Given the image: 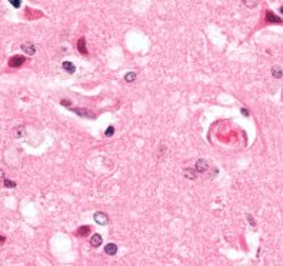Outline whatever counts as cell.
I'll return each instance as SVG.
<instances>
[{
  "label": "cell",
  "instance_id": "obj_23",
  "mask_svg": "<svg viewBox=\"0 0 283 266\" xmlns=\"http://www.w3.org/2000/svg\"><path fill=\"white\" fill-rule=\"evenodd\" d=\"M3 180H4V172L0 169V183H2Z\"/></svg>",
  "mask_w": 283,
  "mask_h": 266
},
{
  "label": "cell",
  "instance_id": "obj_6",
  "mask_svg": "<svg viewBox=\"0 0 283 266\" xmlns=\"http://www.w3.org/2000/svg\"><path fill=\"white\" fill-rule=\"evenodd\" d=\"M90 231H92V227L89 226V225H85V226L79 227L77 231L74 232V235H76V236H79V238H86V236L90 233Z\"/></svg>",
  "mask_w": 283,
  "mask_h": 266
},
{
  "label": "cell",
  "instance_id": "obj_19",
  "mask_svg": "<svg viewBox=\"0 0 283 266\" xmlns=\"http://www.w3.org/2000/svg\"><path fill=\"white\" fill-rule=\"evenodd\" d=\"M246 6H249V7H255V6H257V2H243Z\"/></svg>",
  "mask_w": 283,
  "mask_h": 266
},
{
  "label": "cell",
  "instance_id": "obj_15",
  "mask_svg": "<svg viewBox=\"0 0 283 266\" xmlns=\"http://www.w3.org/2000/svg\"><path fill=\"white\" fill-rule=\"evenodd\" d=\"M135 79H136V73H135V72H129V73H126V75H124V80H126L128 83H132L133 80H135Z\"/></svg>",
  "mask_w": 283,
  "mask_h": 266
},
{
  "label": "cell",
  "instance_id": "obj_10",
  "mask_svg": "<svg viewBox=\"0 0 283 266\" xmlns=\"http://www.w3.org/2000/svg\"><path fill=\"white\" fill-rule=\"evenodd\" d=\"M62 68H63V70L64 72H67V73H74V72H76V66H74L73 63H72V62H63V63H62Z\"/></svg>",
  "mask_w": 283,
  "mask_h": 266
},
{
  "label": "cell",
  "instance_id": "obj_1",
  "mask_svg": "<svg viewBox=\"0 0 283 266\" xmlns=\"http://www.w3.org/2000/svg\"><path fill=\"white\" fill-rule=\"evenodd\" d=\"M70 110L73 113L79 114L80 117H89V119H96L95 113H93L92 110H87V109H79V107H70Z\"/></svg>",
  "mask_w": 283,
  "mask_h": 266
},
{
  "label": "cell",
  "instance_id": "obj_3",
  "mask_svg": "<svg viewBox=\"0 0 283 266\" xmlns=\"http://www.w3.org/2000/svg\"><path fill=\"white\" fill-rule=\"evenodd\" d=\"M210 167V163L207 162L206 159H199L197 162H196V166H195V170L197 172V173H205V172L209 170Z\"/></svg>",
  "mask_w": 283,
  "mask_h": 266
},
{
  "label": "cell",
  "instance_id": "obj_18",
  "mask_svg": "<svg viewBox=\"0 0 283 266\" xmlns=\"http://www.w3.org/2000/svg\"><path fill=\"white\" fill-rule=\"evenodd\" d=\"M10 3H12V6H13V7H20L21 2H20V0H12Z\"/></svg>",
  "mask_w": 283,
  "mask_h": 266
},
{
  "label": "cell",
  "instance_id": "obj_7",
  "mask_svg": "<svg viewBox=\"0 0 283 266\" xmlns=\"http://www.w3.org/2000/svg\"><path fill=\"white\" fill-rule=\"evenodd\" d=\"M102 243H103V238L99 233H95L92 238H90V245H92V248H99Z\"/></svg>",
  "mask_w": 283,
  "mask_h": 266
},
{
  "label": "cell",
  "instance_id": "obj_16",
  "mask_svg": "<svg viewBox=\"0 0 283 266\" xmlns=\"http://www.w3.org/2000/svg\"><path fill=\"white\" fill-rule=\"evenodd\" d=\"M3 183H4V186H6V188H16V182L10 180V179H4Z\"/></svg>",
  "mask_w": 283,
  "mask_h": 266
},
{
  "label": "cell",
  "instance_id": "obj_13",
  "mask_svg": "<svg viewBox=\"0 0 283 266\" xmlns=\"http://www.w3.org/2000/svg\"><path fill=\"white\" fill-rule=\"evenodd\" d=\"M272 76L276 79H280L282 77V66H273L272 68Z\"/></svg>",
  "mask_w": 283,
  "mask_h": 266
},
{
  "label": "cell",
  "instance_id": "obj_11",
  "mask_svg": "<svg viewBox=\"0 0 283 266\" xmlns=\"http://www.w3.org/2000/svg\"><path fill=\"white\" fill-rule=\"evenodd\" d=\"M266 20L269 21V23H280V21H282V19L277 17V16L273 13V12H266Z\"/></svg>",
  "mask_w": 283,
  "mask_h": 266
},
{
  "label": "cell",
  "instance_id": "obj_21",
  "mask_svg": "<svg viewBox=\"0 0 283 266\" xmlns=\"http://www.w3.org/2000/svg\"><path fill=\"white\" fill-rule=\"evenodd\" d=\"M248 220H249V223H250L252 226H255V225H256V222H255V220H253V217H252L250 215H248Z\"/></svg>",
  "mask_w": 283,
  "mask_h": 266
},
{
  "label": "cell",
  "instance_id": "obj_24",
  "mask_svg": "<svg viewBox=\"0 0 283 266\" xmlns=\"http://www.w3.org/2000/svg\"><path fill=\"white\" fill-rule=\"evenodd\" d=\"M4 240H6V238L4 236H0V243H4Z\"/></svg>",
  "mask_w": 283,
  "mask_h": 266
},
{
  "label": "cell",
  "instance_id": "obj_8",
  "mask_svg": "<svg viewBox=\"0 0 283 266\" xmlns=\"http://www.w3.org/2000/svg\"><path fill=\"white\" fill-rule=\"evenodd\" d=\"M104 253L109 256H114L117 253V245L116 243H107L104 246Z\"/></svg>",
  "mask_w": 283,
  "mask_h": 266
},
{
  "label": "cell",
  "instance_id": "obj_2",
  "mask_svg": "<svg viewBox=\"0 0 283 266\" xmlns=\"http://www.w3.org/2000/svg\"><path fill=\"white\" fill-rule=\"evenodd\" d=\"M93 219H95L96 223L102 225V226H106L107 223H109V216H107L104 212H96L95 215H93Z\"/></svg>",
  "mask_w": 283,
  "mask_h": 266
},
{
  "label": "cell",
  "instance_id": "obj_12",
  "mask_svg": "<svg viewBox=\"0 0 283 266\" xmlns=\"http://www.w3.org/2000/svg\"><path fill=\"white\" fill-rule=\"evenodd\" d=\"M77 49H79V52H80V53H83V54L87 53V47H86V39H85V37H80V39H79Z\"/></svg>",
  "mask_w": 283,
  "mask_h": 266
},
{
  "label": "cell",
  "instance_id": "obj_20",
  "mask_svg": "<svg viewBox=\"0 0 283 266\" xmlns=\"http://www.w3.org/2000/svg\"><path fill=\"white\" fill-rule=\"evenodd\" d=\"M240 112H242V114H243V116H246V117H248L249 114H250V113H249V110H248V109H244V107H242Z\"/></svg>",
  "mask_w": 283,
  "mask_h": 266
},
{
  "label": "cell",
  "instance_id": "obj_22",
  "mask_svg": "<svg viewBox=\"0 0 283 266\" xmlns=\"http://www.w3.org/2000/svg\"><path fill=\"white\" fill-rule=\"evenodd\" d=\"M60 103H62V106H64V105H72V102L69 99H63Z\"/></svg>",
  "mask_w": 283,
  "mask_h": 266
},
{
  "label": "cell",
  "instance_id": "obj_5",
  "mask_svg": "<svg viewBox=\"0 0 283 266\" xmlns=\"http://www.w3.org/2000/svg\"><path fill=\"white\" fill-rule=\"evenodd\" d=\"M21 50H23L26 54H29V56H33V54L37 52V47H36L33 43L26 42V43H23V44H21Z\"/></svg>",
  "mask_w": 283,
  "mask_h": 266
},
{
  "label": "cell",
  "instance_id": "obj_14",
  "mask_svg": "<svg viewBox=\"0 0 283 266\" xmlns=\"http://www.w3.org/2000/svg\"><path fill=\"white\" fill-rule=\"evenodd\" d=\"M23 135H25V128H23V126H19V128H14V133H13V136H14V138H21Z\"/></svg>",
  "mask_w": 283,
  "mask_h": 266
},
{
  "label": "cell",
  "instance_id": "obj_17",
  "mask_svg": "<svg viewBox=\"0 0 283 266\" xmlns=\"http://www.w3.org/2000/svg\"><path fill=\"white\" fill-rule=\"evenodd\" d=\"M113 133H114V128H113V126H109V128H107V130L104 132V135H106V136H112Z\"/></svg>",
  "mask_w": 283,
  "mask_h": 266
},
{
  "label": "cell",
  "instance_id": "obj_4",
  "mask_svg": "<svg viewBox=\"0 0 283 266\" xmlns=\"http://www.w3.org/2000/svg\"><path fill=\"white\" fill-rule=\"evenodd\" d=\"M25 60H26V57L25 56H13L10 59V60H9V66H10V68H19V66H21V64L25 63Z\"/></svg>",
  "mask_w": 283,
  "mask_h": 266
},
{
  "label": "cell",
  "instance_id": "obj_9",
  "mask_svg": "<svg viewBox=\"0 0 283 266\" xmlns=\"http://www.w3.org/2000/svg\"><path fill=\"white\" fill-rule=\"evenodd\" d=\"M197 172L193 169V167H184L183 169V175H184V177H188V179H192V180H195L196 177H197Z\"/></svg>",
  "mask_w": 283,
  "mask_h": 266
}]
</instances>
